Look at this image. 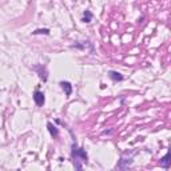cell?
Masks as SVG:
<instances>
[{"label":"cell","mask_w":171,"mask_h":171,"mask_svg":"<svg viewBox=\"0 0 171 171\" xmlns=\"http://www.w3.org/2000/svg\"><path fill=\"white\" fill-rule=\"evenodd\" d=\"M71 156H72V163H74L76 170H82L83 169V163H87V159H88L87 152L84 151V148H80L76 144L72 146Z\"/></svg>","instance_id":"1"},{"label":"cell","mask_w":171,"mask_h":171,"mask_svg":"<svg viewBox=\"0 0 171 171\" xmlns=\"http://www.w3.org/2000/svg\"><path fill=\"white\" fill-rule=\"evenodd\" d=\"M34 100H35V103L36 106H43L44 104V94L42 91H35L34 92Z\"/></svg>","instance_id":"2"},{"label":"cell","mask_w":171,"mask_h":171,"mask_svg":"<svg viewBox=\"0 0 171 171\" xmlns=\"http://www.w3.org/2000/svg\"><path fill=\"white\" fill-rule=\"evenodd\" d=\"M171 166V161H170V152H167L166 155L161 159V167L163 169H169Z\"/></svg>","instance_id":"3"},{"label":"cell","mask_w":171,"mask_h":171,"mask_svg":"<svg viewBox=\"0 0 171 171\" xmlns=\"http://www.w3.org/2000/svg\"><path fill=\"white\" fill-rule=\"evenodd\" d=\"M60 86H62L63 91L66 92L67 96H70L71 94H72V86H71V83H68V82H60Z\"/></svg>","instance_id":"4"},{"label":"cell","mask_w":171,"mask_h":171,"mask_svg":"<svg viewBox=\"0 0 171 171\" xmlns=\"http://www.w3.org/2000/svg\"><path fill=\"white\" fill-rule=\"evenodd\" d=\"M108 76L114 80V82H120V80H123V76H122L119 72H116V71H110Z\"/></svg>","instance_id":"5"},{"label":"cell","mask_w":171,"mask_h":171,"mask_svg":"<svg viewBox=\"0 0 171 171\" xmlns=\"http://www.w3.org/2000/svg\"><path fill=\"white\" fill-rule=\"evenodd\" d=\"M47 127H48V130H50V132H51V135H52V136H54V138H58V135H59L58 128L54 127V126H52V123H48V124H47Z\"/></svg>","instance_id":"6"},{"label":"cell","mask_w":171,"mask_h":171,"mask_svg":"<svg viewBox=\"0 0 171 171\" xmlns=\"http://www.w3.org/2000/svg\"><path fill=\"white\" fill-rule=\"evenodd\" d=\"M91 18H92V14L90 11H86L84 12V18H83V22L84 23H90L91 22Z\"/></svg>","instance_id":"7"},{"label":"cell","mask_w":171,"mask_h":171,"mask_svg":"<svg viewBox=\"0 0 171 171\" xmlns=\"http://www.w3.org/2000/svg\"><path fill=\"white\" fill-rule=\"evenodd\" d=\"M34 35H39V34H44V35H50V30L48 28H44V30H35L32 32Z\"/></svg>","instance_id":"8"}]
</instances>
